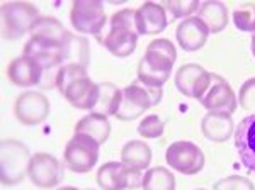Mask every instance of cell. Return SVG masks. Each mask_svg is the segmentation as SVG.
Here are the masks:
<instances>
[{"instance_id":"6da1fadb","label":"cell","mask_w":255,"mask_h":190,"mask_svg":"<svg viewBox=\"0 0 255 190\" xmlns=\"http://www.w3.org/2000/svg\"><path fill=\"white\" fill-rule=\"evenodd\" d=\"M175 60L177 49L174 43L165 38L153 39L138 63V82L150 89H162L172 75Z\"/></svg>"},{"instance_id":"7a4b0ae2","label":"cell","mask_w":255,"mask_h":190,"mask_svg":"<svg viewBox=\"0 0 255 190\" xmlns=\"http://www.w3.org/2000/svg\"><path fill=\"white\" fill-rule=\"evenodd\" d=\"M56 89L79 110H94L99 97V84L90 80L87 68L80 65H65L60 68Z\"/></svg>"},{"instance_id":"3957f363","label":"cell","mask_w":255,"mask_h":190,"mask_svg":"<svg viewBox=\"0 0 255 190\" xmlns=\"http://www.w3.org/2000/svg\"><path fill=\"white\" fill-rule=\"evenodd\" d=\"M138 29L134 22V10L123 9L113 14L108 29L97 36V41L108 48L114 56L126 58L133 55L138 46Z\"/></svg>"},{"instance_id":"277c9868","label":"cell","mask_w":255,"mask_h":190,"mask_svg":"<svg viewBox=\"0 0 255 190\" xmlns=\"http://www.w3.org/2000/svg\"><path fill=\"white\" fill-rule=\"evenodd\" d=\"M163 97L162 89H150L141 82H133L123 89V98L116 117L119 121H133L143 115L150 107L160 104Z\"/></svg>"},{"instance_id":"5b68a950","label":"cell","mask_w":255,"mask_h":190,"mask_svg":"<svg viewBox=\"0 0 255 190\" xmlns=\"http://www.w3.org/2000/svg\"><path fill=\"white\" fill-rule=\"evenodd\" d=\"M29 148L17 139H3L0 146V179L3 185H17L29 168Z\"/></svg>"},{"instance_id":"8992f818","label":"cell","mask_w":255,"mask_h":190,"mask_svg":"<svg viewBox=\"0 0 255 190\" xmlns=\"http://www.w3.org/2000/svg\"><path fill=\"white\" fill-rule=\"evenodd\" d=\"M41 17L38 7L27 2L2 3V36L7 41L20 39L31 31L34 22Z\"/></svg>"},{"instance_id":"52a82bcc","label":"cell","mask_w":255,"mask_h":190,"mask_svg":"<svg viewBox=\"0 0 255 190\" xmlns=\"http://www.w3.org/2000/svg\"><path fill=\"white\" fill-rule=\"evenodd\" d=\"M99 144L87 134H73L63 151V162L68 170L75 173H89L97 165Z\"/></svg>"},{"instance_id":"ba28073f","label":"cell","mask_w":255,"mask_h":190,"mask_svg":"<svg viewBox=\"0 0 255 190\" xmlns=\"http://www.w3.org/2000/svg\"><path fill=\"white\" fill-rule=\"evenodd\" d=\"M70 20L79 32L92 34L97 38L99 34H102L108 22L104 3L99 0H77L70 10Z\"/></svg>"},{"instance_id":"9c48e42d","label":"cell","mask_w":255,"mask_h":190,"mask_svg":"<svg viewBox=\"0 0 255 190\" xmlns=\"http://www.w3.org/2000/svg\"><path fill=\"white\" fill-rule=\"evenodd\" d=\"M167 165L182 175H196L204 168V153L191 141H175L167 148Z\"/></svg>"},{"instance_id":"30bf717a","label":"cell","mask_w":255,"mask_h":190,"mask_svg":"<svg viewBox=\"0 0 255 190\" xmlns=\"http://www.w3.org/2000/svg\"><path fill=\"white\" fill-rule=\"evenodd\" d=\"M175 87L182 95L189 98L203 100V97L208 94L209 87L213 84V73H209L206 68L196 63L182 65L175 72L174 77Z\"/></svg>"},{"instance_id":"8fae6325","label":"cell","mask_w":255,"mask_h":190,"mask_svg":"<svg viewBox=\"0 0 255 190\" xmlns=\"http://www.w3.org/2000/svg\"><path fill=\"white\" fill-rule=\"evenodd\" d=\"M143 175L139 170L119 162H108L97 170V184L102 190H126L141 187Z\"/></svg>"},{"instance_id":"7c38bea8","label":"cell","mask_w":255,"mask_h":190,"mask_svg":"<svg viewBox=\"0 0 255 190\" xmlns=\"http://www.w3.org/2000/svg\"><path fill=\"white\" fill-rule=\"evenodd\" d=\"M27 177L39 189L56 187L63 180V165L49 153H36L31 156Z\"/></svg>"},{"instance_id":"4fadbf2b","label":"cell","mask_w":255,"mask_h":190,"mask_svg":"<svg viewBox=\"0 0 255 190\" xmlns=\"http://www.w3.org/2000/svg\"><path fill=\"white\" fill-rule=\"evenodd\" d=\"M201 104L204 105V109H206L208 112L232 115L237 110L238 100L235 97L233 89L228 85V82L218 75H213V84L209 87L208 94L203 97Z\"/></svg>"},{"instance_id":"5bb4252c","label":"cell","mask_w":255,"mask_h":190,"mask_svg":"<svg viewBox=\"0 0 255 190\" xmlns=\"http://www.w3.org/2000/svg\"><path fill=\"white\" fill-rule=\"evenodd\" d=\"M14 112L24 126H36L48 117L49 100L39 92H24L15 100Z\"/></svg>"},{"instance_id":"9a60e30c","label":"cell","mask_w":255,"mask_h":190,"mask_svg":"<svg viewBox=\"0 0 255 190\" xmlns=\"http://www.w3.org/2000/svg\"><path fill=\"white\" fill-rule=\"evenodd\" d=\"M134 22H136L138 34H158V32L165 31L168 24L165 7L157 2H145L134 10Z\"/></svg>"},{"instance_id":"2e32d148","label":"cell","mask_w":255,"mask_h":190,"mask_svg":"<svg viewBox=\"0 0 255 190\" xmlns=\"http://www.w3.org/2000/svg\"><path fill=\"white\" fill-rule=\"evenodd\" d=\"M235 146L242 165L255 173V114L247 115L237 126Z\"/></svg>"},{"instance_id":"e0dca14e","label":"cell","mask_w":255,"mask_h":190,"mask_svg":"<svg viewBox=\"0 0 255 190\" xmlns=\"http://www.w3.org/2000/svg\"><path fill=\"white\" fill-rule=\"evenodd\" d=\"M209 36V29L197 15L184 19L175 31V39L184 51H197L206 44Z\"/></svg>"},{"instance_id":"ac0fdd59","label":"cell","mask_w":255,"mask_h":190,"mask_svg":"<svg viewBox=\"0 0 255 190\" xmlns=\"http://www.w3.org/2000/svg\"><path fill=\"white\" fill-rule=\"evenodd\" d=\"M7 75H9V80L14 85L32 87V85L41 84L43 68H41L34 60L22 55L10 61L9 68H7Z\"/></svg>"},{"instance_id":"d6986e66","label":"cell","mask_w":255,"mask_h":190,"mask_svg":"<svg viewBox=\"0 0 255 190\" xmlns=\"http://www.w3.org/2000/svg\"><path fill=\"white\" fill-rule=\"evenodd\" d=\"M201 131L204 138L213 143H225L232 138L235 131V122H233L230 114H213L208 112L201 121Z\"/></svg>"},{"instance_id":"ffe728a7","label":"cell","mask_w":255,"mask_h":190,"mask_svg":"<svg viewBox=\"0 0 255 190\" xmlns=\"http://www.w3.org/2000/svg\"><path fill=\"white\" fill-rule=\"evenodd\" d=\"M29 32H31L32 39L55 44V46H63V44L67 43L68 34H70L58 19L46 17V15H41L34 22V26L31 27Z\"/></svg>"},{"instance_id":"44dd1931","label":"cell","mask_w":255,"mask_h":190,"mask_svg":"<svg viewBox=\"0 0 255 190\" xmlns=\"http://www.w3.org/2000/svg\"><path fill=\"white\" fill-rule=\"evenodd\" d=\"M75 134H87L96 139L99 144H104L111 134V124L108 115H102L99 112L87 114L75 124Z\"/></svg>"},{"instance_id":"7402d4cb","label":"cell","mask_w":255,"mask_h":190,"mask_svg":"<svg viewBox=\"0 0 255 190\" xmlns=\"http://www.w3.org/2000/svg\"><path fill=\"white\" fill-rule=\"evenodd\" d=\"M197 17L206 24L209 32L218 34V32L225 31L226 26H228V7L223 2L208 0V2L201 3L199 10H197Z\"/></svg>"},{"instance_id":"603a6c76","label":"cell","mask_w":255,"mask_h":190,"mask_svg":"<svg viewBox=\"0 0 255 190\" xmlns=\"http://www.w3.org/2000/svg\"><path fill=\"white\" fill-rule=\"evenodd\" d=\"M121 162L129 168L134 170H146L151 163V150L146 143L134 139V141H128L121 150Z\"/></svg>"},{"instance_id":"cb8c5ba5","label":"cell","mask_w":255,"mask_h":190,"mask_svg":"<svg viewBox=\"0 0 255 190\" xmlns=\"http://www.w3.org/2000/svg\"><path fill=\"white\" fill-rule=\"evenodd\" d=\"M123 98V90H119L116 85L111 82H102L99 84V97L97 104L92 112H99L102 115H116L119 104Z\"/></svg>"},{"instance_id":"d4e9b609","label":"cell","mask_w":255,"mask_h":190,"mask_svg":"<svg viewBox=\"0 0 255 190\" xmlns=\"http://www.w3.org/2000/svg\"><path fill=\"white\" fill-rule=\"evenodd\" d=\"M89 41L85 38L73 36L72 32L68 34V39L65 43L63 49V67L65 65H80V67H89Z\"/></svg>"},{"instance_id":"484cf974","label":"cell","mask_w":255,"mask_h":190,"mask_svg":"<svg viewBox=\"0 0 255 190\" xmlns=\"http://www.w3.org/2000/svg\"><path fill=\"white\" fill-rule=\"evenodd\" d=\"M143 190H175V177L163 167H155L146 170L141 182Z\"/></svg>"},{"instance_id":"4316f807","label":"cell","mask_w":255,"mask_h":190,"mask_svg":"<svg viewBox=\"0 0 255 190\" xmlns=\"http://www.w3.org/2000/svg\"><path fill=\"white\" fill-rule=\"evenodd\" d=\"M233 22L238 31L255 32V3L245 2L238 5L233 12Z\"/></svg>"},{"instance_id":"83f0119b","label":"cell","mask_w":255,"mask_h":190,"mask_svg":"<svg viewBox=\"0 0 255 190\" xmlns=\"http://www.w3.org/2000/svg\"><path fill=\"white\" fill-rule=\"evenodd\" d=\"M163 7L174 15V19H189V15L192 17V14L199 10L201 2H197V0H189V2H184V0H168Z\"/></svg>"},{"instance_id":"f1b7e54d","label":"cell","mask_w":255,"mask_h":190,"mask_svg":"<svg viewBox=\"0 0 255 190\" xmlns=\"http://www.w3.org/2000/svg\"><path fill=\"white\" fill-rule=\"evenodd\" d=\"M163 131H165V124H163L162 119L155 114L146 115V117L138 124V133L146 139H157L163 134Z\"/></svg>"},{"instance_id":"f546056e","label":"cell","mask_w":255,"mask_h":190,"mask_svg":"<svg viewBox=\"0 0 255 190\" xmlns=\"http://www.w3.org/2000/svg\"><path fill=\"white\" fill-rule=\"evenodd\" d=\"M215 190H255L254 184L245 177L232 175L226 179L218 180L215 184Z\"/></svg>"},{"instance_id":"4dcf8cb0","label":"cell","mask_w":255,"mask_h":190,"mask_svg":"<svg viewBox=\"0 0 255 190\" xmlns=\"http://www.w3.org/2000/svg\"><path fill=\"white\" fill-rule=\"evenodd\" d=\"M238 100L245 110H255V78H249L240 87Z\"/></svg>"},{"instance_id":"1f68e13d","label":"cell","mask_w":255,"mask_h":190,"mask_svg":"<svg viewBox=\"0 0 255 190\" xmlns=\"http://www.w3.org/2000/svg\"><path fill=\"white\" fill-rule=\"evenodd\" d=\"M250 49H252V55L255 56V32L252 34V41H250Z\"/></svg>"},{"instance_id":"d6a6232c","label":"cell","mask_w":255,"mask_h":190,"mask_svg":"<svg viewBox=\"0 0 255 190\" xmlns=\"http://www.w3.org/2000/svg\"><path fill=\"white\" fill-rule=\"evenodd\" d=\"M58 190H79V189H75V187H63V189H58Z\"/></svg>"},{"instance_id":"836d02e7","label":"cell","mask_w":255,"mask_h":190,"mask_svg":"<svg viewBox=\"0 0 255 190\" xmlns=\"http://www.w3.org/2000/svg\"><path fill=\"white\" fill-rule=\"evenodd\" d=\"M197 190H206V189H197Z\"/></svg>"}]
</instances>
